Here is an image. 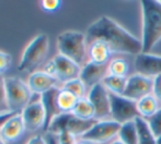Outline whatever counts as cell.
I'll return each mask as SVG.
<instances>
[{
  "mask_svg": "<svg viewBox=\"0 0 161 144\" xmlns=\"http://www.w3.org/2000/svg\"><path fill=\"white\" fill-rule=\"evenodd\" d=\"M119 129H121V123L116 122L113 119L97 120L96 123L80 139L96 144L110 143L117 138Z\"/></svg>",
  "mask_w": 161,
  "mask_h": 144,
  "instance_id": "cell-7",
  "label": "cell"
},
{
  "mask_svg": "<svg viewBox=\"0 0 161 144\" xmlns=\"http://www.w3.org/2000/svg\"><path fill=\"white\" fill-rule=\"evenodd\" d=\"M9 111L8 105H7V96H6V84H4V78L0 75V115Z\"/></svg>",
  "mask_w": 161,
  "mask_h": 144,
  "instance_id": "cell-28",
  "label": "cell"
},
{
  "mask_svg": "<svg viewBox=\"0 0 161 144\" xmlns=\"http://www.w3.org/2000/svg\"><path fill=\"white\" fill-rule=\"evenodd\" d=\"M111 100V119L123 123L133 121L139 117L136 108V102L124 97L123 95L110 94Z\"/></svg>",
  "mask_w": 161,
  "mask_h": 144,
  "instance_id": "cell-8",
  "label": "cell"
},
{
  "mask_svg": "<svg viewBox=\"0 0 161 144\" xmlns=\"http://www.w3.org/2000/svg\"><path fill=\"white\" fill-rule=\"evenodd\" d=\"M0 144H7L6 142H4V141L3 140H2V139L1 138H0Z\"/></svg>",
  "mask_w": 161,
  "mask_h": 144,
  "instance_id": "cell-38",
  "label": "cell"
},
{
  "mask_svg": "<svg viewBox=\"0 0 161 144\" xmlns=\"http://www.w3.org/2000/svg\"><path fill=\"white\" fill-rule=\"evenodd\" d=\"M106 69H108V74L127 78L129 72V64L124 58L113 57L106 66Z\"/></svg>",
  "mask_w": 161,
  "mask_h": 144,
  "instance_id": "cell-25",
  "label": "cell"
},
{
  "mask_svg": "<svg viewBox=\"0 0 161 144\" xmlns=\"http://www.w3.org/2000/svg\"><path fill=\"white\" fill-rule=\"evenodd\" d=\"M87 98L93 105L96 110V120L111 119V100L110 93L102 83H97L90 87Z\"/></svg>",
  "mask_w": 161,
  "mask_h": 144,
  "instance_id": "cell-9",
  "label": "cell"
},
{
  "mask_svg": "<svg viewBox=\"0 0 161 144\" xmlns=\"http://www.w3.org/2000/svg\"><path fill=\"white\" fill-rule=\"evenodd\" d=\"M24 128L26 132H35L45 127V110L41 102V95L36 100H32L21 112Z\"/></svg>",
  "mask_w": 161,
  "mask_h": 144,
  "instance_id": "cell-11",
  "label": "cell"
},
{
  "mask_svg": "<svg viewBox=\"0 0 161 144\" xmlns=\"http://www.w3.org/2000/svg\"><path fill=\"white\" fill-rule=\"evenodd\" d=\"M106 74H108L106 66H100V64H96L93 62L88 61L81 68L79 78L87 85L88 89H90L97 83H101Z\"/></svg>",
  "mask_w": 161,
  "mask_h": 144,
  "instance_id": "cell-17",
  "label": "cell"
},
{
  "mask_svg": "<svg viewBox=\"0 0 161 144\" xmlns=\"http://www.w3.org/2000/svg\"><path fill=\"white\" fill-rule=\"evenodd\" d=\"M147 123H148L149 128H150L155 138H159L161 136V107L153 116H151L149 119H147Z\"/></svg>",
  "mask_w": 161,
  "mask_h": 144,
  "instance_id": "cell-27",
  "label": "cell"
},
{
  "mask_svg": "<svg viewBox=\"0 0 161 144\" xmlns=\"http://www.w3.org/2000/svg\"><path fill=\"white\" fill-rule=\"evenodd\" d=\"M108 144H124L123 142H122V141L121 140H119V139H115V140H113L112 141V142H110V143H108Z\"/></svg>",
  "mask_w": 161,
  "mask_h": 144,
  "instance_id": "cell-36",
  "label": "cell"
},
{
  "mask_svg": "<svg viewBox=\"0 0 161 144\" xmlns=\"http://www.w3.org/2000/svg\"><path fill=\"white\" fill-rule=\"evenodd\" d=\"M79 98L75 96L69 91L60 87L59 91L56 96V103H57V107L62 114H68L74 110L75 106H76L77 102Z\"/></svg>",
  "mask_w": 161,
  "mask_h": 144,
  "instance_id": "cell-20",
  "label": "cell"
},
{
  "mask_svg": "<svg viewBox=\"0 0 161 144\" xmlns=\"http://www.w3.org/2000/svg\"><path fill=\"white\" fill-rule=\"evenodd\" d=\"M112 55L110 46L103 40L97 39L88 44V59L90 62L100 66H108L112 59Z\"/></svg>",
  "mask_w": 161,
  "mask_h": 144,
  "instance_id": "cell-16",
  "label": "cell"
},
{
  "mask_svg": "<svg viewBox=\"0 0 161 144\" xmlns=\"http://www.w3.org/2000/svg\"><path fill=\"white\" fill-rule=\"evenodd\" d=\"M25 144H47V142L45 140V136L36 134V136H33L32 138L29 139Z\"/></svg>",
  "mask_w": 161,
  "mask_h": 144,
  "instance_id": "cell-33",
  "label": "cell"
},
{
  "mask_svg": "<svg viewBox=\"0 0 161 144\" xmlns=\"http://www.w3.org/2000/svg\"><path fill=\"white\" fill-rule=\"evenodd\" d=\"M117 139L124 144H138V132L135 120L121 125Z\"/></svg>",
  "mask_w": 161,
  "mask_h": 144,
  "instance_id": "cell-23",
  "label": "cell"
},
{
  "mask_svg": "<svg viewBox=\"0 0 161 144\" xmlns=\"http://www.w3.org/2000/svg\"><path fill=\"white\" fill-rule=\"evenodd\" d=\"M11 62H12V58L8 53L0 50V75L9 70L11 67Z\"/></svg>",
  "mask_w": 161,
  "mask_h": 144,
  "instance_id": "cell-29",
  "label": "cell"
},
{
  "mask_svg": "<svg viewBox=\"0 0 161 144\" xmlns=\"http://www.w3.org/2000/svg\"><path fill=\"white\" fill-rule=\"evenodd\" d=\"M15 112H12V111H7L4 112V114H1L0 115V129H1V127L4 125V123L7 122V121L9 120V119L11 118V117L14 115Z\"/></svg>",
  "mask_w": 161,
  "mask_h": 144,
  "instance_id": "cell-35",
  "label": "cell"
},
{
  "mask_svg": "<svg viewBox=\"0 0 161 144\" xmlns=\"http://www.w3.org/2000/svg\"><path fill=\"white\" fill-rule=\"evenodd\" d=\"M58 83L57 79L43 71L33 72L28 79V85L34 95H42L48 90L58 86Z\"/></svg>",
  "mask_w": 161,
  "mask_h": 144,
  "instance_id": "cell-15",
  "label": "cell"
},
{
  "mask_svg": "<svg viewBox=\"0 0 161 144\" xmlns=\"http://www.w3.org/2000/svg\"><path fill=\"white\" fill-rule=\"evenodd\" d=\"M41 7L47 12H54L60 7L59 0H43L41 1Z\"/></svg>",
  "mask_w": 161,
  "mask_h": 144,
  "instance_id": "cell-31",
  "label": "cell"
},
{
  "mask_svg": "<svg viewBox=\"0 0 161 144\" xmlns=\"http://www.w3.org/2000/svg\"><path fill=\"white\" fill-rule=\"evenodd\" d=\"M25 132L21 114H14L0 129V138L6 143L18 141Z\"/></svg>",
  "mask_w": 161,
  "mask_h": 144,
  "instance_id": "cell-14",
  "label": "cell"
},
{
  "mask_svg": "<svg viewBox=\"0 0 161 144\" xmlns=\"http://www.w3.org/2000/svg\"><path fill=\"white\" fill-rule=\"evenodd\" d=\"M88 44L100 39L110 46L113 54L135 55L142 53V40L108 17H103L92 22L86 32Z\"/></svg>",
  "mask_w": 161,
  "mask_h": 144,
  "instance_id": "cell-1",
  "label": "cell"
},
{
  "mask_svg": "<svg viewBox=\"0 0 161 144\" xmlns=\"http://www.w3.org/2000/svg\"><path fill=\"white\" fill-rule=\"evenodd\" d=\"M60 87H63V89L69 91L70 93H72L78 98L87 97L88 91H89V89L87 87V85L81 81L80 78H77V79H74V80L68 81V82L62 84V86Z\"/></svg>",
  "mask_w": 161,
  "mask_h": 144,
  "instance_id": "cell-26",
  "label": "cell"
},
{
  "mask_svg": "<svg viewBox=\"0 0 161 144\" xmlns=\"http://www.w3.org/2000/svg\"><path fill=\"white\" fill-rule=\"evenodd\" d=\"M4 84H6L8 110L15 114H20L30 104L34 94L29 87L28 82H24L18 76L4 78Z\"/></svg>",
  "mask_w": 161,
  "mask_h": 144,
  "instance_id": "cell-5",
  "label": "cell"
},
{
  "mask_svg": "<svg viewBox=\"0 0 161 144\" xmlns=\"http://www.w3.org/2000/svg\"><path fill=\"white\" fill-rule=\"evenodd\" d=\"M135 122L138 132V144H157V140L151 132L147 120L138 117L135 119Z\"/></svg>",
  "mask_w": 161,
  "mask_h": 144,
  "instance_id": "cell-24",
  "label": "cell"
},
{
  "mask_svg": "<svg viewBox=\"0 0 161 144\" xmlns=\"http://www.w3.org/2000/svg\"><path fill=\"white\" fill-rule=\"evenodd\" d=\"M153 91V79L134 72L126 79V86L123 96L134 102L142 98L144 96L151 94Z\"/></svg>",
  "mask_w": 161,
  "mask_h": 144,
  "instance_id": "cell-10",
  "label": "cell"
},
{
  "mask_svg": "<svg viewBox=\"0 0 161 144\" xmlns=\"http://www.w3.org/2000/svg\"><path fill=\"white\" fill-rule=\"evenodd\" d=\"M71 114L82 120H96V110L87 97L79 98Z\"/></svg>",
  "mask_w": 161,
  "mask_h": 144,
  "instance_id": "cell-21",
  "label": "cell"
},
{
  "mask_svg": "<svg viewBox=\"0 0 161 144\" xmlns=\"http://www.w3.org/2000/svg\"><path fill=\"white\" fill-rule=\"evenodd\" d=\"M96 121L97 120H82L74 116L71 112L60 114L53 119L45 132H49L55 136L68 132L76 138L80 139L96 123Z\"/></svg>",
  "mask_w": 161,
  "mask_h": 144,
  "instance_id": "cell-6",
  "label": "cell"
},
{
  "mask_svg": "<svg viewBox=\"0 0 161 144\" xmlns=\"http://www.w3.org/2000/svg\"><path fill=\"white\" fill-rule=\"evenodd\" d=\"M43 72H45L46 74H48V75H52L54 76V78H56V66H55V62H54V60H49V61H47L46 64L43 66V69H42Z\"/></svg>",
  "mask_w": 161,
  "mask_h": 144,
  "instance_id": "cell-32",
  "label": "cell"
},
{
  "mask_svg": "<svg viewBox=\"0 0 161 144\" xmlns=\"http://www.w3.org/2000/svg\"><path fill=\"white\" fill-rule=\"evenodd\" d=\"M126 79L127 78L106 74L101 83L103 84V86L108 90V92L110 94L123 95L124 90H125V86H126Z\"/></svg>",
  "mask_w": 161,
  "mask_h": 144,
  "instance_id": "cell-22",
  "label": "cell"
},
{
  "mask_svg": "<svg viewBox=\"0 0 161 144\" xmlns=\"http://www.w3.org/2000/svg\"><path fill=\"white\" fill-rule=\"evenodd\" d=\"M134 69L136 73L153 79L161 74V56L153 53H140L135 56Z\"/></svg>",
  "mask_w": 161,
  "mask_h": 144,
  "instance_id": "cell-12",
  "label": "cell"
},
{
  "mask_svg": "<svg viewBox=\"0 0 161 144\" xmlns=\"http://www.w3.org/2000/svg\"><path fill=\"white\" fill-rule=\"evenodd\" d=\"M53 60L56 66V79L59 83L64 84L68 81L79 78L82 67H80L78 64L60 54H57Z\"/></svg>",
  "mask_w": 161,
  "mask_h": 144,
  "instance_id": "cell-13",
  "label": "cell"
},
{
  "mask_svg": "<svg viewBox=\"0 0 161 144\" xmlns=\"http://www.w3.org/2000/svg\"><path fill=\"white\" fill-rule=\"evenodd\" d=\"M44 136H45V140H46L47 144H59L57 136H55V134H52V133H49V132H46Z\"/></svg>",
  "mask_w": 161,
  "mask_h": 144,
  "instance_id": "cell-34",
  "label": "cell"
},
{
  "mask_svg": "<svg viewBox=\"0 0 161 144\" xmlns=\"http://www.w3.org/2000/svg\"><path fill=\"white\" fill-rule=\"evenodd\" d=\"M160 107V103L156 100V97L153 94L144 96L142 98L136 102V108H137L138 115H139L140 118L145 119V120L153 116L159 110Z\"/></svg>",
  "mask_w": 161,
  "mask_h": 144,
  "instance_id": "cell-19",
  "label": "cell"
},
{
  "mask_svg": "<svg viewBox=\"0 0 161 144\" xmlns=\"http://www.w3.org/2000/svg\"><path fill=\"white\" fill-rule=\"evenodd\" d=\"M49 49V40L46 34H38L26 45L20 59L19 72H34L44 62Z\"/></svg>",
  "mask_w": 161,
  "mask_h": 144,
  "instance_id": "cell-4",
  "label": "cell"
},
{
  "mask_svg": "<svg viewBox=\"0 0 161 144\" xmlns=\"http://www.w3.org/2000/svg\"><path fill=\"white\" fill-rule=\"evenodd\" d=\"M58 54L71 59L80 67L88 61V42L86 34L78 31H65L57 36Z\"/></svg>",
  "mask_w": 161,
  "mask_h": 144,
  "instance_id": "cell-3",
  "label": "cell"
},
{
  "mask_svg": "<svg viewBox=\"0 0 161 144\" xmlns=\"http://www.w3.org/2000/svg\"><path fill=\"white\" fill-rule=\"evenodd\" d=\"M142 9V53H150L161 40V1L144 0Z\"/></svg>",
  "mask_w": 161,
  "mask_h": 144,
  "instance_id": "cell-2",
  "label": "cell"
},
{
  "mask_svg": "<svg viewBox=\"0 0 161 144\" xmlns=\"http://www.w3.org/2000/svg\"><path fill=\"white\" fill-rule=\"evenodd\" d=\"M156 140H157V144H161V136H159V138L156 139Z\"/></svg>",
  "mask_w": 161,
  "mask_h": 144,
  "instance_id": "cell-37",
  "label": "cell"
},
{
  "mask_svg": "<svg viewBox=\"0 0 161 144\" xmlns=\"http://www.w3.org/2000/svg\"><path fill=\"white\" fill-rule=\"evenodd\" d=\"M60 87L56 86L53 89L48 90L47 92L43 93L41 95V102L43 104L45 110V127H44V131H46L48 126L51 125V122L53 121V119L55 117H57L58 115H60L62 112L59 111L57 107V103H56V96L57 93L59 91Z\"/></svg>",
  "mask_w": 161,
  "mask_h": 144,
  "instance_id": "cell-18",
  "label": "cell"
},
{
  "mask_svg": "<svg viewBox=\"0 0 161 144\" xmlns=\"http://www.w3.org/2000/svg\"><path fill=\"white\" fill-rule=\"evenodd\" d=\"M151 94L156 97V100L161 105V74L153 79V91Z\"/></svg>",
  "mask_w": 161,
  "mask_h": 144,
  "instance_id": "cell-30",
  "label": "cell"
}]
</instances>
